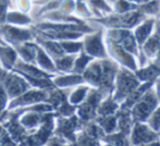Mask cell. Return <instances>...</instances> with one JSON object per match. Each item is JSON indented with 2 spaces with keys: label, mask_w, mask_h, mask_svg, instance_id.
<instances>
[{
  "label": "cell",
  "mask_w": 160,
  "mask_h": 146,
  "mask_svg": "<svg viewBox=\"0 0 160 146\" xmlns=\"http://www.w3.org/2000/svg\"><path fill=\"white\" fill-rule=\"evenodd\" d=\"M78 1H83V0H78Z\"/></svg>",
  "instance_id": "d4e9b609"
},
{
  "label": "cell",
  "mask_w": 160,
  "mask_h": 146,
  "mask_svg": "<svg viewBox=\"0 0 160 146\" xmlns=\"http://www.w3.org/2000/svg\"><path fill=\"white\" fill-rule=\"evenodd\" d=\"M82 81V78L80 76L76 75H69V76H61L55 80V84H57L58 86H68V85H72L78 83Z\"/></svg>",
  "instance_id": "9a60e30c"
},
{
  "label": "cell",
  "mask_w": 160,
  "mask_h": 146,
  "mask_svg": "<svg viewBox=\"0 0 160 146\" xmlns=\"http://www.w3.org/2000/svg\"><path fill=\"white\" fill-rule=\"evenodd\" d=\"M17 50L23 58L24 61L26 62H34L36 57V50H37V46L34 44H24L18 46Z\"/></svg>",
  "instance_id": "ba28073f"
},
{
  "label": "cell",
  "mask_w": 160,
  "mask_h": 146,
  "mask_svg": "<svg viewBox=\"0 0 160 146\" xmlns=\"http://www.w3.org/2000/svg\"><path fill=\"white\" fill-rule=\"evenodd\" d=\"M86 88H78L74 92L73 94L70 97V102L73 103V104H76V103H80L83 98L85 97V94H86Z\"/></svg>",
  "instance_id": "e0dca14e"
},
{
  "label": "cell",
  "mask_w": 160,
  "mask_h": 146,
  "mask_svg": "<svg viewBox=\"0 0 160 146\" xmlns=\"http://www.w3.org/2000/svg\"><path fill=\"white\" fill-rule=\"evenodd\" d=\"M85 48H86L87 53L93 56L100 57L101 55H103V48H102V44H101L100 33L87 37L86 40H85Z\"/></svg>",
  "instance_id": "8992f818"
},
{
  "label": "cell",
  "mask_w": 160,
  "mask_h": 146,
  "mask_svg": "<svg viewBox=\"0 0 160 146\" xmlns=\"http://www.w3.org/2000/svg\"><path fill=\"white\" fill-rule=\"evenodd\" d=\"M137 10L146 18H158L160 15V0H147L137 4Z\"/></svg>",
  "instance_id": "5b68a950"
},
{
  "label": "cell",
  "mask_w": 160,
  "mask_h": 146,
  "mask_svg": "<svg viewBox=\"0 0 160 146\" xmlns=\"http://www.w3.org/2000/svg\"><path fill=\"white\" fill-rule=\"evenodd\" d=\"M128 1L133 2V3L139 4V3H143V2H146V1H147V0H128Z\"/></svg>",
  "instance_id": "44dd1931"
},
{
  "label": "cell",
  "mask_w": 160,
  "mask_h": 146,
  "mask_svg": "<svg viewBox=\"0 0 160 146\" xmlns=\"http://www.w3.org/2000/svg\"><path fill=\"white\" fill-rule=\"evenodd\" d=\"M9 22H13V23H20V24H24V23H28L30 20L28 18L24 17L22 14H19V13H11L8 17Z\"/></svg>",
  "instance_id": "ac0fdd59"
},
{
  "label": "cell",
  "mask_w": 160,
  "mask_h": 146,
  "mask_svg": "<svg viewBox=\"0 0 160 146\" xmlns=\"http://www.w3.org/2000/svg\"><path fill=\"white\" fill-rule=\"evenodd\" d=\"M89 3L95 12H99V17H101V13H105L107 15L112 13L111 6L106 0H89Z\"/></svg>",
  "instance_id": "30bf717a"
},
{
  "label": "cell",
  "mask_w": 160,
  "mask_h": 146,
  "mask_svg": "<svg viewBox=\"0 0 160 146\" xmlns=\"http://www.w3.org/2000/svg\"><path fill=\"white\" fill-rule=\"evenodd\" d=\"M88 61H89V57H87V56H85V55H82L76 60L75 63H74V70L78 71V72L82 71L83 69L86 67V64L88 63Z\"/></svg>",
  "instance_id": "d6986e66"
},
{
  "label": "cell",
  "mask_w": 160,
  "mask_h": 146,
  "mask_svg": "<svg viewBox=\"0 0 160 146\" xmlns=\"http://www.w3.org/2000/svg\"><path fill=\"white\" fill-rule=\"evenodd\" d=\"M158 91H159V95H160V85H159V87H158Z\"/></svg>",
  "instance_id": "603a6c76"
},
{
  "label": "cell",
  "mask_w": 160,
  "mask_h": 146,
  "mask_svg": "<svg viewBox=\"0 0 160 146\" xmlns=\"http://www.w3.org/2000/svg\"><path fill=\"white\" fill-rule=\"evenodd\" d=\"M112 12L114 13H127L137 10V4L128 0H116L111 6Z\"/></svg>",
  "instance_id": "9c48e42d"
},
{
  "label": "cell",
  "mask_w": 160,
  "mask_h": 146,
  "mask_svg": "<svg viewBox=\"0 0 160 146\" xmlns=\"http://www.w3.org/2000/svg\"><path fill=\"white\" fill-rule=\"evenodd\" d=\"M119 86H120L121 93H127V92H130V89H132L135 86V81L130 75L124 73L120 76Z\"/></svg>",
  "instance_id": "4fadbf2b"
},
{
  "label": "cell",
  "mask_w": 160,
  "mask_h": 146,
  "mask_svg": "<svg viewBox=\"0 0 160 146\" xmlns=\"http://www.w3.org/2000/svg\"><path fill=\"white\" fill-rule=\"evenodd\" d=\"M158 19H159V20H160V15H159V17H158Z\"/></svg>",
  "instance_id": "cb8c5ba5"
},
{
  "label": "cell",
  "mask_w": 160,
  "mask_h": 146,
  "mask_svg": "<svg viewBox=\"0 0 160 146\" xmlns=\"http://www.w3.org/2000/svg\"><path fill=\"white\" fill-rule=\"evenodd\" d=\"M47 98V94L45 92L40 91H31L28 93H24L22 96L18 97L17 99H14L10 105L9 108H13V107L21 106V105H31V104H36L39 103L42 100H45Z\"/></svg>",
  "instance_id": "7a4b0ae2"
},
{
  "label": "cell",
  "mask_w": 160,
  "mask_h": 146,
  "mask_svg": "<svg viewBox=\"0 0 160 146\" xmlns=\"http://www.w3.org/2000/svg\"><path fill=\"white\" fill-rule=\"evenodd\" d=\"M35 61H37L38 66L42 68L46 71H55V64L50 60L49 56L42 50L40 47L37 46V50H36V57Z\"/></svg>",
  "instance_id": "52a82bcc"
},
{
  "label": "cell",
  "mask_w": 160,
  "mask_h": 146,
  "mask_svg": "<svg viewBox=\"0 0 160 146\" xmlns=\"http://www.w3.org/2000/svg\"><path fill=\"white\" fill-rule=\"evenodd\" d=\"M106 1H107V2H108V3H109V4H112V3H113L114 1H116V0H106Z\"/></svg>",
  "instance_id": "7402d4cb"
},
{
  "label": "cell",
  "mask_w": 160,
  "mask_h": 146,
  "mask_svg": "<svg viewBox=\"0 0 160 146\" xmlns=\"http://www.w3.org/2000/svg\"><path fill=\"white\" fill-rule=\"evenodd\" d=\"M146 17L138 10L131 11L127 13H110L105 17H100L97 22L108 28H116V30H124L136 26L139 22H142Z\"/></svg>",
  "instance_id": "6da1fadb"
},
{
  "label": "cell",
  "mask_w": 160,
  "mask_h": 146,
  "mask_svg": "<svg viewBox=\"0 0 160 146\" xmlns=\"http://www.w3.org/2000/svg\"><path fill=\"white\" fill-rule=\"evenodd\" d=\"M62 50L67 51V53H76L81 49L82 45L80 43H70V42H63L60 44Z\"/></svg>",
  "instance_id": "2e32d148"
},
{
  "label": "cell",
  "mask_w": 160,
  "mask_h": 146,
  "mask_svg": "<svg viewBox=\"0 0 160 146\" xmlns=\"http://www.w3.org/2000/svg\"><path fill=\"white\" fill-rule=\"evenodd\" d=\"M40 43L45 46L44 48H46V50L48 51V53H50V55L52 56V57H55L56 59L62 57L63 50H62L61 46H60L59 44H56V43H53V42H42V40H40Z\"/></svg>",
  "instance_id": "7c38bea8"
},
{
  "label": "cell",
  "mask_w": 160,
  "mask_h": 146,
  "mask_svg": "<svg viewBox=\"0 0 160 146\" xmlns=\"http://www.w3.org/2000/svg\"><path fill=\"white\" fill-rule=\"evenodd\" d=\"M73 61H74V57H71V56L63 57V56H62V57L56 59V66H57V68L59 69V70L68 71L73 66Z\"/></svg>",
  "instance_id": "5bb4252c"
},
{
  "label": "cell",
  "mask_w": 160,
  "mask_h": 146,
  "mask_svg": "<svg viewBox=\"0 0 160 146\" xmlns=\"http://www.w3.org/2000/svg\"><path fill=\"white\" fill-rule=\"evenodd\" d=\"M15 53L9 47H0V58L4 66L10 68L15 61Z\"/></svg>",
  "instance_id": "8fae6325"
},
{
  "label": "cell",
  "mask_w": 160,
  "mask_h": 146,
  "mask_svg": "<svg viewBox=\"0 0 160 146\" xmlns=\"http://www.w3.org/2000/svg\"><path fill=\"white\" fill-rule=\"evenodd\" d=\"M156 20L154 18H146L142 22H139L135 28V39L139 43H144L149 35L152 34V28H155Z\"/></svg>",
  "instance_id": "277c9868"
},
{
  "label": "cell",
  "mask_w": 160,
  "mask_h": 146,
  "mask_svg": "<svg viewBox=\"0 0 160 146\" xmlns=\"http://www.w3.org/2000/svg\"><path fill=\"white\" fill-rule=\"evenodd\" d=\"M7 103V96H6V92L2 87H0V112L1 110L4 108Z\"/></svg>",
  "instance_id": "ffe728a7"
},
{
  "label": "cell",
  "mask_w": 160,
  "mask_h": 146,
  "mask_svg": "<svg viewBox=\"0 0 160 146\" xmlns=\"http://www.w3.org/2000/svg\"><path fill=\"white\" fill-rule=\"evenodd\" d=\"M0 33H2L6 39L12 44H18V43L24 42L26 39L31 38V33L28 31L24 30H18L10 26H3L0 28Z\"/></svg>",
  "instance_id": "3957f363"
}]
</instances>
